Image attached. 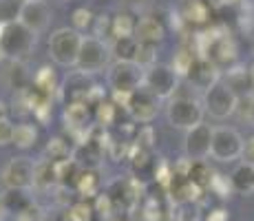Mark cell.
Returning <instances> with one entry per match:
<instances>
[{
  "mask_svg": "<svg viewBox=\"0 0 254 221\" xmlns=\"http://www.w3.org/2000/svg\"><path fill=\"white\" fill-rule=\"evenodd\" d=\"M186 77L194 88H201V91H210L214 84L221 82L219 80V67L210 58H197Z\"/></svg>",
  "mask_w": 254,
  "mask_h": 221,
  "instance_id": "12",
  "label": "cell"
},
{
  "mask_svg": "<svg viewBox=\"0 0 254 221\" xmlns=\"http://www.w3.org/2000/svg\"><path fill=\"white\" fill-rule=\"evenodd\" d=\"M210 190L212 193H217L219 197H230V193L234 190L232 186V177H226V175H214L212 181H210Z\"/></svg>",
  "mask_w": 254,
  "mask_h": 221,
  "instance_id": "36",
  "label": "cell"
},
{
  "mask_svg": "<svg viewBox=\"0 0 254 221\" xmlns=\"http://www.w3.org/2000/svg\"><path fill=\"white\" fill-rule=\"evenodd\" d=\"M64 120L69 124V129H82L89 120V104L86 102H69L64 109Z\"/></svg>",
  "mask_w": 254,
  "mask_h": 221,
  "instance_id": "23",
  "label": "cell"
},
{
  "mask_svg": "<svg viewBox=\"0 0 254 221\" xmlns=\"http://www.w3.org/2000/svg\"><path fill=\"white\" fill-rule=\"evenodd\" d=\"M47 155H49V159H51V161L69 159V157H71L69 142L62 140V137H53V140H49V144H47Z\"/></svg>",
  "mask_w": 254,
  "mask_h": 221,
  "instance_id": "33",
  "label": "cell"
},
{
  "mask_svg": "<svg viewBox=\"0 0 254 221\" xmlns=\"http://www.w3.org/2000/svg\"><path fill=\"white\" fill-rule=\"evenodd\" d=\"M7 58H9V56H7V51H4V49H2V44H0V65H2V62L7 60Z\"/></svg>",
  "mask_w": 254,
  "mask_h": 221,
  "instance_id": "45",
  "label": "cell"
},
{
  "mask_svg": "<svg viewBox=\"0 0 254 221\" xmlns=\"http://www.w3.org/2000/svg\"><path fill=\"white\" fill-rule=\"evenodd\" d=\"M33 86L42 95H51L56 91V71L51 67H40L33 75Z\"/></svg>",
  "mask_w": 254,
  "mask_h": 221,
  "instance_id": "25",
  "label": "cell"
},
{
  "mask_svg": "<svg viewBox=\"0 0 254 221\" xmlns=\"http://www.w3.org/2000/svg\"><path fill=\"white\" fill-rule=\"evenodd\" d=\"M53 170H56V181L58 184L69 188V184L75 186V179H77V175H80L82 166L77 164L73 157H69V159H62V161H53Z\"/></svg>",
  "mask_w": 254,
  "mask_h": 221,
  "instance_id": "18",
  "label": "cell"
},
{
  "mask_svg": "<svg viewBox=\"0 0 254 221\" xmlns=\"http://www.w3.org/2000/svg\"><path fill=\"white\" fill-rule=\"evenodd\" d=\"M203 113H206V109L192 95H175L168 102V109H166L170 124L186 131L203 124Z\"/></svg>",
  "mask_w": 254,
  "mask_h": 221,
  "instance_id": "2",
  "label": "cell"
},
{
  "mask_svg": "<svg viewBox=\"0 0 254 221\" xmlns=\"http://www.w3.org/2000/svg\"><path fill=\"white\" fill-rule=\"evenodd\" d=\"M157 53H155V44H139L137 49V58H135V65L139 69H148L153 65H157Z\"/></svg>",
  "mask_w": 254,
  "mask_h": 221,
  "instance_id": "35",
  "label": "cell"
},
{
  "mask_svg": "<svg viewBox=\"0 0 254 221\" xmlns=\"http://www.w3.org/2000/svg\"><path fill=\"white\" fill-rule=\"evenodd\" d=\"M199 56H194L192 53V49H179L177 53H175V58H173V71L177 73V75H188L190 73V69H192L194 65V60H197Z\"/></svg>",
  "mask_w": 254,
  "mask_h": 221,
  "instance_id": "31",
  "label": "cell"
},
{
  "mask_svg": "<svg viewBox=\"0 0 254 221\" xmlns=\"http://www.w3.org/2000/svg\"><path fill=\"white\" fill-rule=\"evenodd\" d=\"M36 142H38L36 126H31V124H18L16 129H13V142H11V144H16L18 148L27 150V148H31Z\"/></svg>",
  "mask_w": 254,
  "mask_h": 221,
  "instance_id": "28",
  "label": "cell"
},
{
  "mask_svg": "<svg viewBox=\"0 0 254 221\" xmlns=\"http://www.w3.org/2000/svg\"><path fill=\"white\" fill-rule=\"evenodd\" d=\"M109 84L113 91L135 93L144 86V71L135 62H115L109 71Z\"/></svg>",
  "mask_w": 254,
  "mask_h": 221,
  "instance_id": "7",
  "label": "cell"
},
{
  "mask_svg": "<svg viewBox=\"0 0 254 221\" xmlns=\"http://www.w3.org/2000/svg\"><path fill=\"white\" fill-rule=\"evenodd\" d=\"M24 0H0V24H11L20 20Z\"/></svg>",
  "mask_w": 254,
  "mask_h": 221,
  "instance_id": "30",
  "label": "cell"
},
{
  "mask_svg": "<svg viewBox=\"0 0 254 221\" xmlns=\"http://www.w3.org/2000/svg\"><path fill=\"white\" fill-rule=\"evenodd\" d=\"M95 208L89 201H73L64 213V221H93Z\"/></svg>",
  "mask_w": 254,
  "mask_h": 221,
  "instance_id": "29",
  "label": "cell"
},
{
  "mask_svg": "<svg viewBox=\"0 0 254 221\" xmlns=\"http://www.w3.org/2000/svg\"><path fill=\"white\" fill-rule=\"evenodd\" d=\"M137 146L144 150H148L153 146V129L150 126H144L139 133H137Z\"/></svg>",
  "mask_w": 254,
  "mask_h": 221,
  "instance_id": "41",
  "label": "cell"
},
{
  "mask_svg": "<svg viewBox=\"0 0 254 221\" xmlns=\"http://www.w3.org/2000/svg\"><path fill=\"white\" fill-rule=\"evenodd\" d=\"M177 73L168 65H153L144 71V88H148L155 97L166 100L177 93Z\"/></svg>",
  "mask_w": 254,
  "mask_h": 221,
  "instance_id": "5",
  "label": "cell"
},
{
  "mask_svg": "<svg viewBox=\"0 0 254 221\" xmlns=\"http://www.w3.org/2000/svg\"><path fill=\"white\" fill-rule=\"evenodd\" d=\"M113 206H115L113 197H111L109 193H102L95 197L93 208H95V215H109V213H113Z\"/></svg>",
  "mask_w": 254,
  "mask_h": 221,
  "instance_id": "38",
  "label": "cell"
},
{
  "mask_svg": "<svg viewBox=\"0 0 254 221\" xmlns=\"http://www.w3.org/2000/svg\"><path fill=\"white\" fill-rule=\"evenodd\" d=\"M212 173H210V168L206 166V161H192V166H190V173H188V179L192 181V184H197L199 188H210V181H212Z\"/></svg>",
  "mask_w": 254,
  "mask_h": 221,
  "instance_id": "32",
  "label": "cell"
},
{
  "mask_svg": "<svg viewBox=\"0 0 254 221\" xmlns=\"http://www.w3.org/2000/svg\"><path fill=\"white\" fill-rule=\"evenodd\" d=\"M135 29H137V20L130 13H117L113 16V24H111V36L115 40L122 38H135Z\"/></svg>",
  "mask_w": 254,
  "mask_h": 221,
  "instance_id": "21",
  "label": "cell"
},
{
  "mask_svg": "<svg viewBox=\"0 0 254 221\" xmlns=\"http://www.w3.org/2000/svg\"><path fill=\"white\" fill-rule=\"evenodd\" d=\"M243 157H246L248 164H254V135L246 142V148H243Z\"/></svg>",
  "mask_w": 254,
  "mask_h": 221,
  "instance_id": "42",
  "label": "cell"
},
{
  "mask_svg": "<svg viewBox=\"0 0 254 221\" xmlns=\"http://www.w3.org/2000/svg\"><path fill=\"white\" fill-rule=\"evenodd\" d=\"M109 60V49L100 38H84L82 40V49H80V58H77V67L84 73H97L102 71Z\"/></svg>",
  "mask_w": 254,
  "mask_h": 221,
  "instance_id": "9",
  "label": "cell"
},
{
  "mask_svg": "<svg viewBox=\"0 0 254 221\" xmlns=\"http://www.w3.org/2000/svg\"><path fill=\"white\" fill-rule=\"evenodd\" d=\"M13 129H16V126L9 122V117L0 120V146H7L13 142Z\"/></svg>",
  "mask_w": 254,
  "mask_h": 221,
  "instance_id": "39",
  "label": "cell"
},
{
  "mask_svg": "<svg viewBox=\"0 0 254 221\" xmlns=\"http://www.w3.org/2000/svg\"><path fill=\"white\" fill-rule=\"evenodd\" d=\"M93 13L89 11L86 7H77L75 11L71 13V22H73V27H75V31H80V29H89L91 24H93Z\"/></svg>",
  "mask_w": 254,
  "mask_h": 221,
  "instance_id": "37",
  "label": "cell"
},
{
  "mask_svg": "<svg viewBox=\"0 0 254 221\" xmlns=\"http://www.w3.org/2000/svg\"><path fill=\"white\" fill-rule=\"evenodd\" d=\"M226 84L230 86L239 97L254 93L252 73H250V69H246V67H230V69H228V73H226Z\"/></svg>",
  "mask_w": 254,
  "mask_h": 221,
  "instance_id": "16",
  "label": "cell"
},
{
  "mask_svg": "<svg viewBox=\"0 0 254 221\" xmlns=\"http://www.w3.org/2000/svg\"><path fill=\"white\" fill-rule=\"evenodd\" d=\"M51 184H58L56 181V170H53V161L45 159L40 164H36V173H33V186L36 188H49Z\"/></svg>",
  "mask_w": 254,
  "mask_h": 221,
  "instance_id": "27",
  "label": "cell"
},
{
  "mask_svg": "<svg viewBox=\"0 0 254 221\" xmlns=\"http://www.w3.org/2000/svg\"><path fill=\"white\" fill-rule=\"evenodd\" d=\"M100 155H102V148L93 140H89V142H84V144L77 146L73 159H75L82 168L93 170V166H97V161H100Z\"/></svg>",
  "mask_w": 254,
  "mask_h": 221,
  "instance_id": "19",
  "label": "cell"
},
{
  "mask_svg": "<svg viewBox=\"0 0 254 221\" xmlns=\"http://www.w3.org/2000/svg\"><path fill=\"white\" fill-rule=\"evenodd\" d=\"M128 2H144V0H128Z\"/></svg>",
  "mask_w": 254,
  "mask_h": 221,
  "instance_id": "46",
  "label": "cell"
},
{
  "mask_svg": "<svg viewBox=\"0 0 254 221\" xmlns=\"http://www.w3.org/2000/svg\"><path fill=\"white\" fill-rule=\"evenodd\" d=\"M157 100H159V97H155L148 88H144V86L137 88V91L130 95V102H128L130 117H133L135 122H141V124L153 122L155 115H157V109H159Z\"/></svg>",
  "mask_w": 254,
  "mask_h": 221,
  "instance_id": "11",
  "label": "cell"
},
{
  "mask_svg": "<svg viewBox=\"0 0 254 221\" xmlns=\"http://www.w3.org/2000/svg\"><path fill=\"white\" fill-rule=\"evenodd\" d=\"M75 190L82 197H97V190H100V179H97V175L89 168H82L75 179Z\"/></svg>",
  "mask_w": 254,
  "mask_h": 221,
  "instance_id": "24",
  "label": "cell"
},
{
  "mask_svg": "<svg viewBox=\"0 0 254 221\" xmlns=\"http://www.w3.org/2000/svg\"><path fill=\"white\" fill-rule=\"evenodd\" d=\"M137 49H139V42L135 38H122V40H115L113 44V53L117 62H135Z\"/></svg>",
  "mask_w": 254,
  "mask_h": 221,
  "instance_id": "26",
  "label": "cell"
},
{
  "mask_svg": "<svg viewBox=\"0 0 254 221\" xmlns=\"http://www.w3.org/2000/svg\"><path fill=\"white\" fill-rule=\"evenodd\" d=\"M243 148H246V142L234 129L228 126H219L212 133V150L210 155L217 161H234L239 157H243Z\"/></svg>",
  "mask_w": 254,
  "mask_h": 221,
  "instance_id": "4",
  "label": "cell"
},
{
  "mask_svg": "<svg viewBox=\"0 0 254 221\" xmlns=\"http://www.w3.org/2000/svg\"><path fill=\"white\" fill-rule=\"evenodd\" d=\"M93 86L95 84L91 82L89 73L75 71V73H71L64 80V84H62V97L66 100V104H69V102H86Z\"/></svg>",
  "mask_w": 254,
  "mask_h": 221,
  "instance_id": "14",
  "label": "cell"
},
{
  "mask_svg": "<svg viewBox=\"0 0 254 221\" xmlns=\"http://www.w3.org/2000/svg\"><path fill=\"white\" fill-rule=\"evenodd\" d=\"M166 36V29L164 24L157 20V18L153 16H144L137 20V29H135V40L139 44H155L157 47V42H162Z\"/></svg>",
  "mask_w": 254,
  "mask_h": 221,
  "instance_id": "15",
  "label": "cell"
},
{
  "mask_svg": "<svg viewBox=\"0 0 254 221\" xmlns=\"http://www.w3.org/2000/svg\"><path fill=\"white\" fill-rule=\"evenodd\" d=\"M117 115V104L115 102H102L100 106H95V120L100 126H111L115 122Z\"/></svg>",
  "mask_w": 254,
  "mask_h": 221,
  "instance_id": "34",
  "label": "cell"
},
{
  "mask_svg": "<svg viewBox=\"0 0 254 221\" xmlns=\"http://www.w3.org/2000/svg\"><path fill=\"white\" fill-rule=\"evenodd\" d=\"M49 18H51V13H49L47 2H42V0H24V7L18 22H22L29 31L40 33L42 29H47Z\"/></svg>",
  "mask_w": 254,
  "mask_h": 221,
  "instance_id": "13",
  "label": "cell"
},
{
  "mask_svg": "<svg viewBox=\"0 0 254 221\" xmlns=\"http://www.w3.org/2000/svg\"><path fill=\"white\" fill-rule=\"evenodd\" d=\"M82 40L84 38L75 29L62 27L58 31H53L51 38H49V53L60 67H73L77 65V58H80Z\"/></svg>",
  "mask_w": 254,
  "mask_h": 221,
  "instance_id": "1",
  "label": "cell"
},
{
  "mask_svg": "<svg viewBox=\"0 0 254 221\" xmlns=\"http://www.w3.org/2000/svg\"><path fill=\"white\" fill-rule=\"evenodd\" d=\"M33 40H36V33L29 31L22 22L0 24V44L13 60H20L22 56H27L33 47Z\"/></svg>",
  "mask_w": 254,
  "mask_h": 221,
  "instance_id": "3",
  "label": "cell"
},
{
  "mask_svg": "<svg viewBox=\"0 0 254 221\" xmlns=\"http://www.w3.org/2000/svg\"><path fill=\"white\" fill-rule=\"evenodd\" d=\"M203 106H206V111L212 117H217V120H226L228 115L237 113L239 95L226 84V82H219V84H214L210 91H206Z\"/></svg>",
  "mask_w": 254,
  "mask_h": 221,
  "instance_id": "6",
  "label": "cell"
},
{
  "mask_svg": "<svg viewBox=\"0 0 254 221\" xmlns=\"http://www.w3.org/2000/svg\"><path fill=\"white\" fill-rule=\"evenodd\" d=\"M182 18L188 24H206L210 20V7L206 0H184Z\"/></svg>",
  "mask_w": 254,
  "mask_h": 221,
  "instance_id": "17",
  "label": "cell"
},
{
  "mask_svg": "<svg viewBox=\"0 0 254 221\" xmlns=\"http://www.w3.org/2000/svg\"><path fill=\"white\" fill-rule=\"evenodd\" d=\"M212 133L214 129H210L208 124H199L186 133V157L192 161H206V157H210V150H212Z\"/></svg>",
  "mask_w": 254,
  "mask_h": 221,
  "instance_id": "10",
  "label": "cell"
},
{
  "mask_svg": "<svg viewBox=\"0 0 254 221\" xmlns=\"http://www.w3.org/2000/svg\"><path fill=\"white\" fill-rule=\"evenodd\" d=\"M206 221H228V213L223 208H217V210H210V215L206 217Z\"/></svg>",
  "mask_w": 254,
  "mask_h": 221,
  "instance_id": "43",
  "label": "cell"
},
{
  "mask_svg": "<svg viewBox=\"0 0 254 221\" xmlns=\"http://www.w3.org/2000/svg\"><path fill=\"white\" fill-rule=\"evenodd\" d=\"M33 173L36 164L27 157H13L7 166L2 168V181L7 190H24L33 186Z\"/></svg>",
  "mask_w": 254,
  "mask_h": 221,
  "instance_id": "8",
  "label": "cell"
},
{
  "mask_svg": "<svg viewBox=\"0 0 254 221\" xmlns=\"http://www.w3.org/2000/svg\"><path fill=\"white\" fill-rule=\"evenodd\" d=\"M4 82H7L11 88H16V91L27 88V82H29L27 67H24L20 60H11L9 67L4 69Z\"/></svg>",
  "mask_w": 254,
  "mask_h": 221,
  "instance_id": "22",
  "label": "cell"
},
{
  "mask_svg": "<svg viewBox=\"0 0 254 221\" xmlns=\"http://www.w3.org/2000/svg\"><path fill=\"white\" fill-rule=\"evenodd\" d=\"M232 177V186L237 193H254V164H241L237 170L230 175Z\"/></svg>",
  "mask_w": 254,
  "mask_h": 221,
  "instance_id": "20",
  "label": "cell"
},
{
  "mask_svg": "<svg viewBox=\"0 0 254 221\" xmlns=\"http://www.w3.org/2000/svg\"><path fill=\"white\" fill-rule=\"evenodd\" d=\"M248 120L254 124V95H252V102H250V115H248Z\"/></svg>",
  "mask_w": 254,
  "mask_h": 221,
  "instance_id": "44",
  "label": "cell"
},
{
  "mask_svg": "<svg viewBox=\"0 0 254 221\" xmlns=\"http://www.w3.org/2000/svg\"><path fill=\"white\" fill-rule=\"evenodd\" d=\"M111 24H113V18L106 16V13H102V16L95 18V36L93 38H100L104 36V33H111Z\"/></svg>",
  "mask_w": 254,
  "mask_h": 221,
  "instance_id": "40",
  "label": "cell"
}]
</instances>
